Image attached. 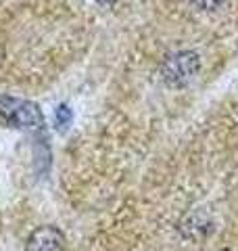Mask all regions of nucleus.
<instances>
[{
	"instance_id": "nucleus-6",
	"label": "nucleus",
	"mask_w": 238,
	"mask_h": 251,
	"mask_svg": "<svg viewBox=\"0 0 238 251\" xmlns=\"http://www.w3.org/2000/svg\"><path fill=\"white\" fill-rule=\"evenodd\" d=\"M98 2H100V4H113L115 0H98Z\"/></svg>"
},
{
	"instance_id": "nucleus-1",
	"label": "nucleus",
	"mask_w": 238,
	"mask_h": 251,
	"mask_svg": "<svg viewBox=\"0 0 238 251\" xmlns=\"http://www.w3.org/2000/svg\"><path fill=\"white\" fill-rule=\"evenodd\" d=\"M0 117L19 130H40L44 126V115L36 103L13 97L0 99Z\"/></svg>"
},
{
	"instance_id": "nucleus-3",
	"label": "nucleus",
	"mask_w": 238,
	"mask_h": 251,
	"mask_svg": "<svg viewBox=\"0 0 238 251\" xmlns=\"http://www.w3.org/2000/svg\"><path fill=\"white\" fill-rule=\"evenodd\" d=\"M65 237L57 226H40L29 234L25 243V251H63Z\"/></svg>"
},
{
	"instance_id": "nucleus-5",
	"label": "nucleus",
	"mask_w": 238,
	"mask_h": 251,
	"mask_svg": "<svg viewBox=\"0 0 238 251\" xmlns=\"http://www.w3.org/2000/svg\"><path fill=\"white\" fill-rule=\"evenodd\" d=\"M190 2H192L196 9H201V11H215L224 0H190Z\"/></svg>"
},
{
	"instance_id": "nucleus-2",
	"label": "nucleus",
	"mask_w": 238,
	"mask_h": 251,
	"mask_svg": "<svg viewBox=\"0 0 238 251\" xmlns=\"http://www.w3.org/2000/svg\"><path fill=\"white\" fill-rule=\"evenodd\" d=\"M201 61L198 54L192 50H182L176 54H169L161 65V77L163 82L171 88H184L196 77Z\"/></svg>"
},
{
	"instance_id": "nucleus-4",
	"label": "nucleus",
	"mask_w": 238,
	"mask_h": 251,
	"mask_svg": "<svg viewBox=\"0 0 238 251\" xmlns=\"http://www.w3.org/2000/svg\"><path fill=\"white\" fill-rule=\"evenodd\" d=\"M71 122H73V113H71V109L67 105H59L57 111H54V126H57L59 132H65Z\"/></svg>"
}]
</instances>
